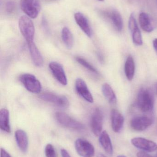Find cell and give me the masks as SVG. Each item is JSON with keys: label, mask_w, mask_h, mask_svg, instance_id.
<instances>
[{"label": "cell", "mask_w": 157, "mask_h": 157, "mask_svg": "<svg viewBox=\"0 0 157 157\" xmlns=\"http://www.w3.org/2000/svg\"><path fill=\"white\" fill-rule=\"evenodd\" d=\"M15 8V4L13 1H8L5 5V10L8 14L12 13Z\"/></svg>", "instance_id": "obj_27"}, {"label": "cell", "mask_w": 157, "mask_h": 157, "mask_svg": "<svg viewBox=\"0 0 157 157\" xmlns=\"http://www.w3.org/2000/svg\"></svg>", "instance_id": "obj_36"}, {"label": "cell", "mask_w": 157, "mask_h": 157, "mask_svg": "<svg viewBox=\"0 0 157 157\" xmlns=\"http://www.w3.org/2000/svg\"><path fill=\"white\" fill-rule=\"evenodd\" d=\"M10 114L7 109H2L0 111V128L5 132H11L10 124Z\"/></svg>", "instance_id": "obj_20"}, {"label": "cell", "mask_w": 157, "mask_h": 157, "mask_svg": "<svg viewBox=\"0 0 157 157\" xmlns=\"http://www.w3.org/2000/svg\"><path fill=\"white\" fill-rule=\"evenodd\" d=\"M74 18L77 24L82 29V31L89 37H91L92 35V29L88 19L82 13H76Z\"/></svg>", "instance_id": "obj_15"}, {"label": "cell", "mask_w": 157, "mask_h": 157, "mask_svg": "<svg viewBox=\"0 0 157 157\" xmlns=\"http://www.w3.org/2000/svg\"><path fill=\"white\" fill-rule=\"evenodd\" d=\"M1 157H12L4 148H1Z\"/></svg>", "instance_id": "obj_29"}, {"label": "cell", "mask_w": 157, "mask_h": 157, "mask_svg": "<svg viewBox=\"0 0 157 157\" xmlns=\"http://www.w3.org/2000/svg\"><path fill=\"white\" fill-rule=\"evenodd\" d=\"M15 138L20 151L23 153H26L29 147V138L26 133L23 130H17L15 133Z\"/></svg>", "instance_id": "obj_16"}, {"label": "cell", "mask_w": 157, "mask_h": 157, "mask_svg": "<svg viewBox=\"0 0 157 157\" xmlns=\"http://www.w3.org/2000/svg\"><path fill=\"white\" fill-rule=\"evenodd\" d=\"M105 15L108 17L113 24L116 29L121 32L123 28V21L120 12L116 10H112L105 13Z\"/></svg>", "instance_id": "obj_18"}, {"label": "cell", "mask_w": 157, "mask_h": 157, "mask_svg": "<svg viewBox=\"0 0 157 157\" xmlns=\"http://www.w3.org/2000/svg\"><path fill=\"white\" fill-rule=\"evenodd\" d=\"M61 37L63 41L67 48L71 49L73 45V37L70 29L67 27H64L62 30Z\"/></svg>", "instance_id": "obj_24"}, {"label": "cell", "mask_w": 157, "mask_h": 157, "mask_svg": "<svg viewBox=\"0 0 157 157\" xmlns=\"http://www.w3.org/2000/svg\"><path fill=\"white\" fill-rule=\"evenodd\" d=\"M112 128L115 133L120 132L124 124V117L118 110L113 109L111 113Z\"/></svg>", "instance_id": "obj_14"}, {"label": "cell", "mask_w": 157, "mask_h": 157, "mask_svg": "<svg viewBox=\"0 0 157 157\" xmlns=\"http://www.w3.org/2000/svg\"><path fill=\"white\" fill-rule=\"evenodd\" d=\"M76 60L78 63H80L83 67H84L85 69L93 73L96 74H98V72L97 71L96 69L93 65H91L85 59L81 58V57H77L76 58Z\"/></svg>", "instance_id": "obj_25"}, {"label": "cell", "mask_w": 157, "mask_h": 157, "mask_svg": "<svg viewBox=\"0 0 157 157\" xmlns=\"http://www.w3.org/2000/svg\"><path fill=\"white\" fill-rule=\"evenodd\" d=\"M45 155L46 157H57L54 147L51 144H48L45 147Z\"/></svg>", "instance_id": "obj_26"}, {"label": "cell", "mask_w": 157, "mask_h": 157, "mask_svg": "<svg viewBox=\"0 0 157 157\" xmlns=\"http://www.w3.org/2000/svg\"><path fill=\"white\" fill-rule=\"evenodd\" d=\"M27 45L31 59L34 65L37 67H41L43 65V58L34 41L27 43Z\"/></svg>", "instance_id": "obj_17"}, {"label": "cell", "mask_w": 157, "mask_h": 157, "mask_svg": "<svg viewBox=\"0 0 157 157\" xmlns=\"http://www.w3.org/2000/svg\"><path fill=\"white\" fill-rule=\"evenodd\" d=\"M139 22L141 28L145 32L150 33L154 30L149 15L146 13H141L139 15Z\"/></svg>", "instance_id": "obj_22"}, {"label": "cell", "mask_w": 157, "mask_h": 157, "mask_svg": "<svg viewBox=\"0 0 157 157\" xmlns=\"http://www.w3.org/2000/svg\"><path fill=\"white\" fill-rule=\"evenodd\" d=\"M117 157H127L123 155H121L118 156Z\"/></svg>", "instance_id": "obj_33"}, {"label": "cell", "mask_w": 157, "mask_h": 157, "mask_svg": "<svg viewBox=\"0 0 157 157\" xmlns=\"http://www.w3.org/2000/svg\"><path fill=\"white\" fill-rule=\"evenodd\" d=\"M21 10L31 18H36L40 11L41 6L39 0H21Z\"/></svg>", "instance_id": "obj_5"}, {"label": "cell", "mask_w": 157, "mask_h": 157, "mask_svg": "<svg viewBox=\"0 0 157 157\" xmlns=\"http://www.w3.org/2000/svg\"><path fill=\"white\" fill-rule=\"evenodd\" d=\"M61 157H71L70 154L66 149L64 148L61 149Z\"/></svg>", "instance_id": "obj_30"}, {"label": "cell", "mask_w": 157, "mask_h": 157, "mask_svg": "<svg viewBox=\"0 0 157 157\" xmlns=\"http://www.w3.org/2000/svg\"><path fill=\"white\" fill-rule=\"evenodd\" d=\"M153 124V120L145 116H136L132 119L131 126L134 130L142 132L147 129Z\"/></svg>", "instance_id": "obj_11"}, {"label": "cell", "mask_w": 157, "mask_h": 157, "mask_svg": "<svg viewBox=\"0 0 157 157\" xmlns=\"http://www.w3.org/2000/svg\"><path fill=\"white\" fill-rule=\"evenodd\" d=\"M19 79L29 92L39 93L41 91V83L35 75L30 74H24L20 75Z\"/></svg>", "instance_id": "obj_4"}, {"label": "cell", "mask_w": 157, "mask_h": 157, "mask_svg": "<svg viewBox=\"0 0 157 157\" xmlns=\"http://www.w3.org/2000/svg\"><path fill=\"white\" fill-rule=\"evenodd\" d=\"M153 46H154V49L157 55V38H155L153 40Z\"/></svg>", "instance_id": "obj_31"}, {"label": "cell", "mask_w": 157, "mask_h": 157, "mask_svg": "<svg viewBox=\"0 0 157 157\" xmlns=\"http://www.w3.org/2000/svg\"><path fill=\"white\" fill-rule=\"evenodd\" d=\"M57 122L63 127L77 131H82L85 129L84 125L73 119L66 113L58 112L55 114Z\"/></svg>", "instance_id": "obj_3"}, {"label": "cell", "mask_w": 157, "mask_h": 157, "mask_svg": "<svg viewBox=\"0 0 157 157\" xmlns=\"http://www.w3.org/2000/svg\"><path fill=\"white\" fill-rule=\"evenodd\" d=\"M137 157H154L144 151H140L136 154Z\"/></svg>", "instance_id": "obj_28"}, {"label": "cell", "mask_w": 157, "mask_h": 157, "mask_svg": "<svg viewBox=\"0 0 157 157\" xmlns=\"http://www.w3.org/2000/svg\"><path fill=\"white\" fill-rule=\"evenodd\" d=\"M75 147L78 155L82 157H93L95 155L94 146L87 140L78 138L75 142Z\"/></svg>", "instance_id": "obj_6"}, {"label": "cell", "mask_w": 157, "mask_h": 157, "mask_svg": "<svg viewBox=\"0 0 157 157\" xmlns=\"http://www.w3.org/2000/svg\"><path fill=\"white\" fill-rule=\"evenodd\" d=\"M103 115L100 109L96 108L92 113L90 119V126L94 134L99 136L103 128Z\"/></svg>", "instance_id": "obj_8"}, {"label": "cell", "mask_w": 157, "mask_h": 157, "mask_svg": "<svg viewBox=\"0 0 157 157\" xmlns=\"http://www.w3.org/2000/svg\"><path fill=\"white\" fill-rule=\"evenodd\" d=\"M132 144L144 152H153L157 150V144L155 142L143 137H135L131 140Z\"/></svg>", "instance_id": "obj_9"}, {"label": "cell", "mask_w": 157, "mask_h": 157, "mask_svg": "<svg viewBox=\"0 0 157 157\" xmlns=\"http://www.w3.org/2000/svg\"><path fill=\"white\" fill-rule=\"evenodd\" d=\"M20 32L27 43L34 42L35 29L32 20L27 16H22L18 22Z\"/></svg>", "instance_id": "obj_2"}, {"label": "cell", "mask_w": 157, "mask_h": 157, "mask_svg": "<svg viewBox=\"0 0 157 157\" xmlns=\"http://www.w3.org/2000/svg\"></svg>", "instance_id": "obj_35"}, {"label": "cell", "mask_w": 157, "mask_h": 157, "mask_svg": "<svg viewBox=\"0 0 157 157\" xmlns=\"http://www.w3.org/2000/svg\"><path fill=\"white\" fill-rule=\"evenodd\" d=\"M49 67L54 78L58 82L63 86L67 85V77L61 64L56 62H52L49 64Z\"/></svg>", "instance_id": "obj_12"}, {"label": "cell", "mask_w": 157, "mask_h": 157, "mask_svg": "<svg viewBox=\"0 0 157 157\" xmlns=\"http://www.w3.org/2000/svg\"><path fill=\"white\" fill-rule=\"evenodd\" d=\"M98 1H101H101H103L104 0H98Z\"/></svg>", "instance_id": "obj_34"}, {"label": "cell", "mask_w": 157, "mask_h": 157, "mask_svg": "<svg viewBox=\"0 0 157 157\" xmlns=\"http://www.w3.org/2000/svg\"><path fill=\"white\" fill-rule=\"evenodd\" d=\"M102 91L105 98L110 104L117 103V97L112 87L108 83H104L102 86Z\"/></svg>", "instance_id": "obj_23"}, {"label": "cell", "mask_w": 157, "mask_h": 157, "mask_svg": "<svg viewBox=\"0 0 157 157\" xmlns=\"http://www.w3.org/2000/svg\"><path fill=\"white\" fill-rule=\"evenodd\" d=\"M155 99L152 91L147 88H142L137 96V106L144 113H151L154 108Z\"/></svg>", "instance_id": "obj_1"}, {"label": "cell", "mask_w": 157, "mask_h": 157, "mask_svg": "<svg viewBox=\"0 0 157 157\" xmlns=\"http://www.w3.org/2000/svg\"><path fill=\"white\" fill-rule=\"evenodd\" d=\"M76 90L78 94L88 102L93 103L94 98L86 82L81 78L76 79L75 82Z\"/></svg>", "instance_id": "obj_13"}, {"label": "cell", "mask_w": 157, "mask_h": 157, "mask_svg": "<svg viewBox=\"0 0 157 157\" xmlns=\"http://www.w3.org/2000/svg\"><path fill=\"white\" fill-rule=\"evenodd\" d=\"M41 99L44 101L53 103L58 107L67 108L69 106V101L67 98L61 96L51 92H45L40 96Z\"/></svg>", "instance_id": "obj_7"}, {"label": "cell", "mask_w": 157, "mask_h": 157, "mask_svg": "<svg viewBox=\"0 0 157 157\" xmlns=\"http://www.w3.org/2000/svg\"><path fill=\"white\" fill-rule=\"evenodd\" d=\"M100 144L105 152L109 155L113 154V147L110 137L107 131H103L99 136Z\"/></svg>", "instance_id": "obj_19"}, {"label": "cell", "mask_w": 157, "mask_h": 157, "mask_svg": "<svg viewBox=\"0 0 157 157\" xmlns=\"http://www.w3.org/2000/svg\"><path fill=\"white\" fill-rule=\"evenodd\" d=\"M129 28L134 43L136 46H142L143 44L142 34L133 13L131 14L129 18Z\"/></svg>", "instance_id": "obj_10"}, {"label": "cell", "mask_w": 157, "mask_h": 157, "mask_svg": "<svg viewBox=\"0 0 157 157\" xmlns=\"http://www.w3.org/2000/svg\"><path fill=\"white\" fill-rule=\"evenodd\" d=\"M96 157H107L105 155H103V154H101V153H100V154H98L97 155Z\"/></svg>", "instance_id": "obj_32"}, {"label": "cell", "mask_w": 157, "mask_h": 157, "mask_svg": "<svg viewBox=\"0 0 157 157\" xmlns=\"http://www.w3.org/2000/svg\"><path fill=\"white\" fill-rule=\"evenodd\" d=\"M124 71L126 78L129 81H131L134 77L135 63L133 58L131 55L128 56L125 62Z\"/></svg>", "instance_id": "obj_21"}]
</instances>
